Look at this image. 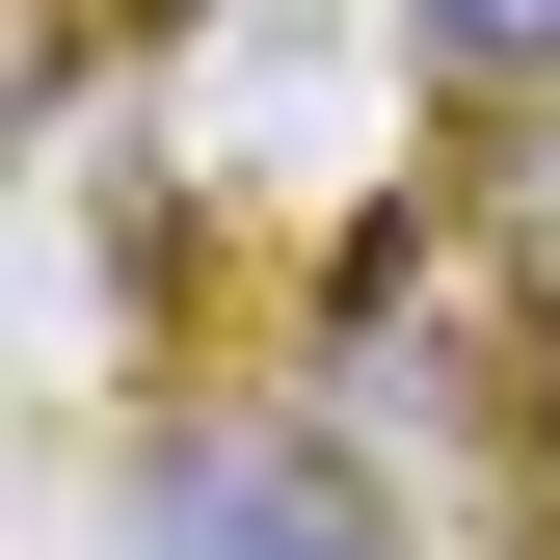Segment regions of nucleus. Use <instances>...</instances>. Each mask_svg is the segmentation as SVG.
<instances>
[{
    "label": "nucleus",
    "instance_id": "1",
    "mask_svg": "<svg viewBox=\"0 0 560 560\" xmlns=\"http://www.w3.org/2000/svg\"><path fill=\"white\" fill-rule=\"evenodd\" d=\"M133 534L161 560H400V508L347 454H294V428H161L133 454Z\"/></svg>",
    "mask_w": 560,
    "mask_h": 560
},
{
    "label": "nucleus",
    "instance_id": "2",
    "mask_svg": "<svg viewBox=\"0 0 560 560\" xmlns=\"http://www.w3.org/2000/svg\"><path fill=\"white\" fill-rule=\"evenodd\" d=\"M428 54H480V81H534V54H560V0H428Z\"/></svg>",
    "mask_w": 560,
    "mask_h": 560
}]
</instances>
